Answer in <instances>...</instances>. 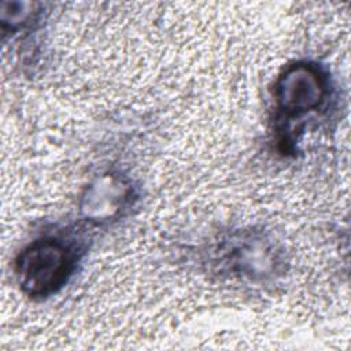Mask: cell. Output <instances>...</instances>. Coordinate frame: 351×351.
Returning <instances> with one entry per match:
<instances>
[{
	"label": "cell",
	"instance_id": "6da1fadb",
	"mask_svg": "<svg viewBox=\"0 0 351 351\" xmlns=\"http://www.w3.org/2000/svg\"><path fill=\"white\" fill-rule=\"evenodd\" d=\"M82 248L75 240L43 236L29 243L15 258L14 274L19 289L32 299L58 293L74 274Z\"/></svg>",
	"mask_w": 351,
	"mask_h": 351
},
{
	"label": "cell",
	"instance_id": "7a4b0ae2",
	"mask_svg": "<svg viewBox=\"0 0 351 351\" xmlns=\"http://www.w3.org/2000/svg\"><path fill=\"white\" fill-rule=\"evenodd\" d=\"M214 252L219 273L240 281L265 284L285 273V251L263 229L233 230L217 243Z\"/></svg>",
	"mask_w": 351,
	"mask_h": 351
},
{
	"label": "cell",
	"instance_id": "277c9868",
	"mask_svg": "<svg viewBox=\"0 0 351 351\" xmlns=\"http://www.w3.org/2000/svg\"><path fill=\"white\" fill-rule=\"evenodd\" d=\"M137 197V189L128 176L106 171L84 188L78 200L80 217L93 226L110 225L128 215Z\"/></svg>",
	"mask_w": 351,
	"mask_h": 351
},
{
	"label": "cell",
	"instance_id": "3957f363",
	"mask_svg": "<svg viewBox=\"0 0 351 351\" xmlns=\"http://www.w3.org/2000/svg\"><path fill=\"white\" fill-rule=\"evenodd\" d=\"M273 96L278 121L299 119L324 108L330 96V80L315 62H293L278 74Z\"/></svg>",
	"mask_w": 351,
	"mask_h": 351
},
{
	"label": "cell",
	"instance_id": "5b68a950",
	"mask_svg": "<svg viewBox=\"0 0 351 351\" xmlns=\"http://www.w3.org/2000/svg\"><path fill=\"white\" fill-rule=\"evenodd\" d=\"M40 4L29 1H1L0 3V22L5 33H15L26 26L40 15Z\"/></svg>",
	"mask_w": 351,
	"mask_h": 351
}]
</instances>
